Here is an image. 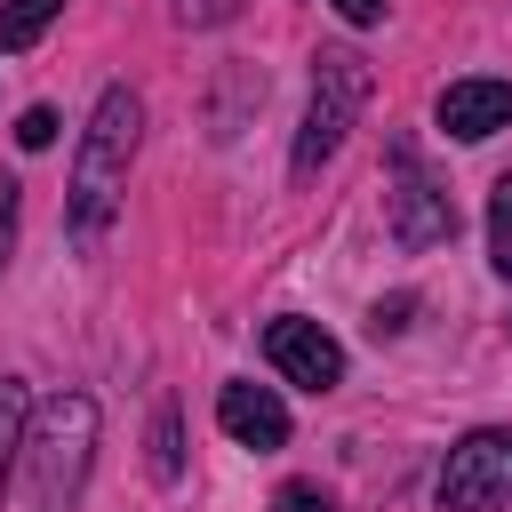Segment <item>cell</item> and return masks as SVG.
<instances>
[{"instance_id": "1", "label": "cell", "mask_w": 512, "mask_h": 512, "mask_svg": "<svg viewBox=\"0 0 512 512\" xmlns=\"http://www.w3.org/2000/svg\"><path fill=\"white\" fill-rule=\"evenodd\" d=\"M136 128H144V104L128 88H104L88 128H80V152H72V240L96 248L120 192H128V160H136Z\"/></svg>"}, {"instance_id": "2", "label": "cell", "mask_w": 512, "mask_h": 512, "mask_svg": "<svg viewBox=\"0 0 512 512\" xmlns=\"http://www.w3.org/2000/svg\"><path fill=\"white\" fill-rule=\"evenodd\" d=\"M24 488H32V512H72L80 488H88V464H96V400L88 392H56L40 400V416L24 424Z\"/></svg>"}, {"instance_id": "3", "label": "cell", "mask_w": 512, "mask_h": 512, "mask_svg": "<svg viewBox=\"0 0 512 512\" xmlns=\"http://www.w3.org/2000/svg\"><path fill=\"white\" fill-rule=\"evenodd\" d=\"M360 104H368V64H360L352 48H320V64H312V104H304V136H296V176H312L320 160H336V144H344V128L360 120Z\"/></svg>"}, {"instance_id": "4", "label": "cell", "mask_w": 512, "mask_h": 512, "mask_svg": "<svg viewBox=\"0 0 512 512\" xmlns=\"http://www.w3.org/2000/svg\"><path fill=\"white\" fill-rule=\"evenodd\" d=\"M512 504V432H464L440 464V512H504Z\"/></svg>"}, {"instance_id": "5", "label": "cell", "mask_w": 512, "mask_h": 512, "mask_svg": "<svg viewBox=\"0 0 512 512\" xmlns=\"http://www.w3.org/2000/svg\"><path fill=\"white\" fill-rule=\"evenodd\" d=\"M392 240H400V248L456 240V200L424 176V160H416V144H408V136L392 144Z\"/></svg>"}, {"instance_id": "6", "label": "cell", "mask_w": 512, "mask_h": 512, "mask_svg": "<svg viewBox=\"0 0 512 512\" xmlns=\"http://www.w3.org/2000/svg\"><path fill=\"white\" fill-rule=\"evenodd\" d=\"M264 360H272L288 384H304V392L344 384V344H336L320 320H272V328H264Z\"/></svg>"}, {"instance_id": "7", "label": "cell", "mask_w": 512, "mask_h": 512, "mask_svg": "<svg viewBox=\"0 0 512 512\" xmlns=\"http://www.w3.org/2000/svg\"><path fill=\"white\" fill-rule=\"evenodd\" d=\"M440 128H448V136H464V144H480V136L512 128V80H496V72L448 80V88H440Z\"/></svg>"}, {"instance_id": "8", "label": "cell", "mask_w": 512, "mask_h": 512, "mask_svg": "<svg viewBox=\"0 0 512 512\" xmlns=\"http://www.w3.org/2000/svg\"><path fill=\"white\" fill-rule=\"evenodd\" d=\"M216 424H224L240 448H256V456L288 440V408H280L272 384H224V392H216Z\"/></svg>"}, {"instance_id": "9", "label": "cell", "mask_w": 512, "mask_h": 512, "mask_svg": "<svg viewBox=\"0 0 512 512\" xmlns=\"http://www.w3.org/2000/svg\"><path fill=\"white\" fill-rule=\"evenodd\" d=\"M56 16H64V0H0V48H8V56H24Z\"/></svg>"}, {"instance_id": "10", "label": "cell", "mask_w": 512, "mask_h": 512, "mask_svg": "<svg viewBox=\"0 0 512 512\" xmlns=\"http://www.w3.org/2000/svg\"><path fill=\"white\" fill-rule=\"evenodd\" d=\"M488 264L512 280V176H496V192H488Z\"/></svg>"}, {"instance_id": "11", "label": "cell", "mask_w": 512, "mask_h": 512, "mask_svg": "<svg viewBox=\"0 0 512 512\" xmlns=\"http://www.w3.org/2000/svg\"><path fill=\"white\" fill-rule=\"evenodd\" d=\"M24 408H32V400H24V384H16V376H0V472H8V456L24 448V424H32Z\"/></svg>"}, {"instance_id": "12", "label": "cell", "mask_w": 512, "mask_h": 512, "mask_svg": "<svg viewBox=\"0 0 512 512\" xmlns=\"http://www.w3.org/2000/svg\"><path fill=\"white\" fill-rule=\"evenodd\" d=\"M152 472H160V480L184 472V456H176V416H168V408H160V424H152Z\"/></svg>"}, {"instance_id": "13", "label": "cell", "mask_w": 512, "mask_h": 512, "mask_svg": "<svg viewBox=\"0 0 512 512\" xmlns=\"http://www.w3.org/2000/svg\"><path fill=\"white\" fill-rule=\"evenodd\" d=\"M16 144H24V152H48V144H56V112H48V104H32V112L16 120Z\"/></svg>"}, {"instance_id": "14", "label": "cell", "mask_w": 512, "mask_h": 512, "mask_svg": "<svg viewBox=\"0 0 512 512\" xmlns=\"http://www.w3.org/2000/svg\"><path fill=\"white\" fill-rule=\"evenodd\" d=\"M272 512H336V496H320L312 480H288V488L272 496Z\"/></svg>"}, {"instance_id": "15", "label": "cell", "mask_w": 512, "mask_h": 512, "mask_svg": "<svg viewBox=\"0 0 512 512\" xmlns=\"http://www.w3.org/2000/svg\"><path fill=\"white\" fill-rule=\"evenodd\" d=\"M8 240H16V184L0 176V264H8Z\"/></svg>"}, {"instance_id": "16", "label": "cell", "mask_w": 512, "mask_h": 512, "mask_svg": "<svg viewBox=\"0 0 512 512\" xmlns=\"http://www.w3.org/2000/svg\"><path fill=\"white\" fill-rule=\"evenodd\" d=\"M176 16H184V24H216V16H224V0H176Z\"/></svg>"}, {"instance_id": "17", "label": "cell", "mask_w": 512, "mask_h": 512, "mask_svg": "<svg viewBox=\"0 0 512 512\" xmlns=\"http://www.w3.org/2000/svg\"><path fill=\"white\" fill-rule=\"evenodd\" d=\"M336 8H344V24H376L384 16V0H336Z\"/></svg>"}]
</instances>
